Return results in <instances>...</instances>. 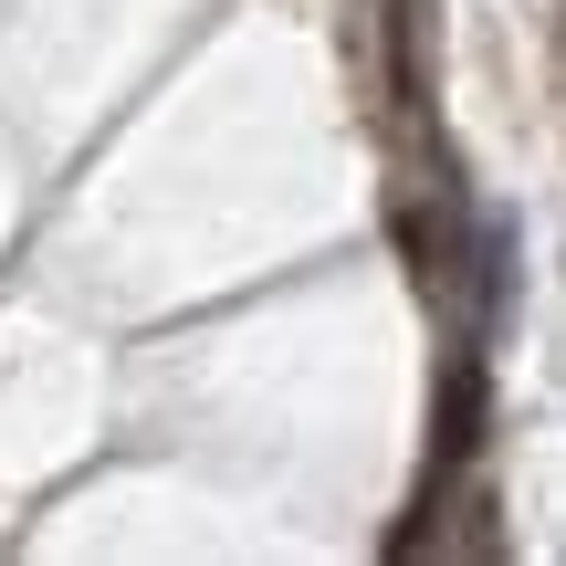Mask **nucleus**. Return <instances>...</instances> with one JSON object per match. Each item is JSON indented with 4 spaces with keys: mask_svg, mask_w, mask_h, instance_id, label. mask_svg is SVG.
I'll list each match as a JSON object with an SVG mask.
<instances>
[{
    "mask_svg": "<svg viewBox=\"0 0 566 566\" xmlns=\"http://www.w3.org/2000/svg\"><path fill=\"white\" fill-rule=\"evenodd\" d=\"M483 430H493V367H483V346H451V357H441V388H430V483H420V525L388 535V556H420V535H441V483L483 451Z\"/></svg>",
    "mask_w": 566,
    "mask_h": 566,
    "instance_id": "f257e3e1",
    "label": "nucleus"
},
{
    "mask_svg": "<svg viewBox=\"0 0 566 566\" xmlns=\"http://www.w3.org/2000/svg\"><path fill=\"white\" fill-rule=\"evenodd\" d=\"M420 32H430V0H388V84H399V105H409V116L430 105V63H420Z\"/></svg>",
    "mask_w": 566,
    "mask_h": 566,
    "instance_id": "f03ea898",
    "label": "nucleus"
}]
</instances>
